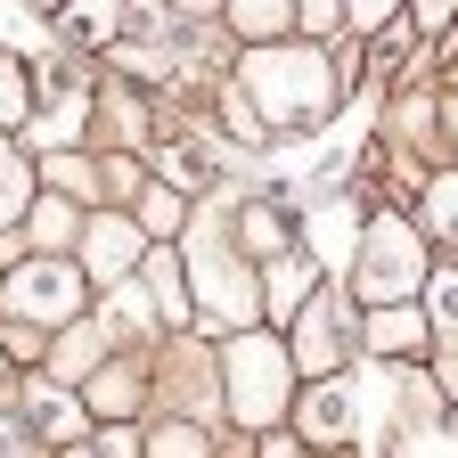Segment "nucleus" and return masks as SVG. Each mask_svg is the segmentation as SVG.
I'll return each mask as SVG.
<instances>
[{
  "instance_id": "nucleus-1",
  "label": "nucleus",
  "mask_w": 458,
  "mask_h": 458,
  "mask_svg": "<svg viewBox=\"0 0 458 458\" xmlns=\"http://www.w3.org/2000/svg\"><path fill=\"white\" fill-rule=\"evenodd\" d=\"M246 98L262 106L270 131H319L335 106V57L327 41H262L246 49Z\"/></svg>"
},
{
  "instance_id": "nucleus-2",
  "label": "nucleus",
  "mask_w": 458,
  "mask_h": 458,
  "mask_svg": "<svg viewBox=\"0 0 458 458\" xmlns=\"http://www.w3.org/2000/svg\"><path fill=\"white\" fill-rule=\"evenodd\" d=\"M286 393H295V352H286V335L270 327H238L229 335V360H221V401L229 418L246 434H270L286 418Z\"/></svg>"
},
{
  "instance_id": "nucleus-3",
  "label": "nucleus",
  "mask_w": 458,
  "mask_h": 458,
  "mask_svg": "<svg viewBox=\"0 0 458 458\" xmlns=\"http://www.w3.org/2000/svg\"><path fill=\"white\" fill-rule=\"evenodd\" d=\"M426 278H434L426 229L401 221V213H377V221L360 229V246H352V303H369V311H377V303H418Z\"/></svg>"
},
{
  "instance_id": "nucleus-4",
  "label": "nucleus",
  "mask_w": 458,
  "mask_h": 458,
  "mask_svg": "<svg viewBox=\"0 0 458 458\" xmlns=\"http://www.w3.org/2000/svg\"><path fill=\"white\" fill-rule=\"evenodd\" d=\"M189 270H197V295H205V311H197L205 335H238V327L262 319V270H246L238 246H229L213 221H197V238H189Z\"/></svg>"
},
{
  "instance_id": "nucleus-5",
  "label": "nucleus",
  "mask_w": 458,
  "mask_h": 458,
  "mask_svg": "<svg viewBox=\"0 0 458 458\" xmlns=\"http://www.w3.org/2000/svg\"><path fill=\"white\" fill-rule=\"evenodd\" d=\"M82 270L74 262H57V254H33V262H17L9 270V319L17 327H74V311H82Z\"/></svg>"
},
{
  "instance_id": "nucleus-6",
  "label": "nucleus",
  "mask_w": 458,
  "mask_h": 458,
  "mask_svg": "<svg viewBox=\"0 0 458 458\" xmlns=\"http://www.w3.org/2000/svg\"><path fill=\"white\" fill-rule=\"evenodd\" d=\"M352 344H360V319H352V286H319V295L303 303V319L286 327V352H295L303 377H327L335 360H352Z\"/></svg>"
},
{
  "instance_id": "nucleus-7",
  "label": "nucleus",
  "mask_w": 458,
  "mask_h": 458,
  "mask_svg": "<svg viewBox=\"0 0 458 458\" xmlns=\"http://www.w3.org/2000/svg\"><path fill=\"white\" fill-rule=\"evenodd\" d=\"M311 295H319V254H311V246H286V254L262 262V319H270L278 335L303 319Z\"/></svg>"
},
{
  "instance_id": "nucleus-8",
  "label": "nucleus",
  "mask_w": 458,
  "mask_h": 458,
  "mask_svg": "<svg viewBox=\"0 0 458 458\" xmlns=\"http://www.w3.org/2000/svg\"><path fill=\"white\" fill-rule=\"evenodd\" d=\"M17 410H25V426H33V442H49V450H74V442L90 434V410H82L57 377H25V385H17Z\"/></svg>"
},
{
  "instance_id": "nucleus-9",
  "label": "nucleus",
  "mask_w": 458,
  "mask_h": 458,
  "mask_svg": "<svg viewBox=\"0 0 458 458\" xmlns=\"http://www.w3.org/2000/svg\"><path fill=\"white\" fill-rule=\"evenodd\" d=\"M140 262H148V229L123 221V213H90V229H82V270L106 278V286H123V270H140Z\"/></svg>"
},
{
  "instance_id": "nucleus-10",
  "label": "nucleus",
  "mask_w": 458,
  "mask_h": 458,
  "mask_svg": "<svg viewBox=\"0 0 458 458\" xmlns=\"http://www.w3.org/2000/svg\"><path fill=\"white\" fill-rule=\"evenodd\" d=\"M41 90H49V106L33 114V140L41 148H57V140H74V123H82V66H74V57H41V74H33Z\"/></svg>"
},
{
  "instance_id": "nucleus-11",
  "label": "nucleus",
  "mask_w": 458,
  "mask_h": 458,
  "mask_svg": "<svg viewBox=\"0 0 458 458\" xmlns=\"http://www.w3.org/2000/svg\"><path fill=\"white\" fill-rule=\"evenodd\" d=\"M295 434H303L311 450H335V442H352V434H360V410H352V393H344L335 377H319V385L303 393V410H295Z\"/></svg>"
},
{
  "instance_id": "nucleus-12",
  "label": "nucleus",
  "mask_w": 458,
  "mask_h": 458,
  "mask_svg": "<svg viewBox=\"0 0 458 458\" xmlns=\"http://www.w3.org/2000/svg\"><path fill=\"white\" fill-rule=\"evenodd\" d=\"M426 335H434L426 303H377L360 319V344H369V352H426Z\"/></svg>"
},
{
  "instance_id": "nucleus-13",
  "label": "nucleus",
  "mask_w": 458,
  "mask_h": 458,
  "mask_svg": "<svg viewBox=\"0 0 458 458\" xmlns=\"http://www.w3.org/2000/svg\"><path fill=\"white\" fill-rule=\"evenodd\" d=\"M303 229H311L303 246H311L319 262H335V254H352V246H360V229H369V221H360V205H352V197H319V205L303 213Z\"/></svg>"
},
{
  "instance_id": "nucleus-14",
  "label": "nucleus",
  "mask_w": 458,
  "mask_h": 458,
  "mask_svg": "<svg viewBox=\"0 0 458 458\" xmlns=\"http://www.w3.org/2000/svg\"><path fill=\"white\" fill-rule=\"evenodd\" d=\"M156 172H164V189H205L213 181V148L205 140H189V131H164V148H156Z\"/></svg>"
},
{
  "instance_id": "nucleus-15",
  "label": "nucleus",
  "mask_w": 458,
  "mask_h": 458,
  "mask_svg": "<svg viewBox=\"0 0 458 458\" xmlns=\"http://www.w3.org/2000/svg\"><path fill=\"white\" fill-rule=\"evenodd\" d=\"M140 286H148L156 319H189V295H181V254H172V246H156V254L140 262Z\"/></svg>"
},
{
  "instance_id": "nucleus-16",
  "label": "nucleus",
  "mask_w": 458,
  "mask_h": 458,
  "mask_svg": "<svg viewBox=\"0 0 458 458\" xmlns=\"http://www.w3.org/2000/svg\"><path fill=\"white\" fill-rule=\"evenodd\" d=\"M66 41L114 49V41H123V0H66Z\"/></svg>"
},
{
  "instance_id": "nucleus-17",
  "label": "nucleus",
  "mask_w": 458,
  "mask_h": 458,
  "mask_svg": "<svg viewBox=\"0 0 458 458\" xmlns=\"http://www.w3.org/2000/svg\"><path fill=\"white\" fill-rule=\"evenodd\" d=\"M229 25L262 49V41H278V33H295V9H286V0H229Z\"/></svg>"
},
{
  "instance_id": "nucleus-18",
  "label": "nucleus",
  "mask_w": 458,
  "mask_h": 458,
  "mask_svg": "<svg viewBox=\"0 0 458 458\" xmlns=\"http://www.w3.org/2000/svg\"><path fill=\"white\" fill-rule=\"evenodd\" d=\"M426 238H442V246H458V164L450 172H434V181H426Z\"/></svg>"
},
{
  "instance_id": "nucleus-19",
  "label": "nucleus",
  "mask_w": 458,
  "mask_h": 458,
  "mask_svg": "<svg viewBox=\"0 0 458 458\" xmlns=\"http://www.w3.org/2000/svg\"><path fill=\"white\" fill-rule=\"evenodd\" d=\"M25 205H33V164H25L9 140H0V229H9Z\"/></svg>"
},
{
  "instance_id": "nucleus-20",
  "label": "nucleus",
  "mask_w": 458,
  "mask_h": 458,
  "mask_svg": "<svg viewBox=\"0 0 458 458\" xmlns=\"http://www.w3.org/2000/svg\"><path fill=\"white\" fill-rule=\"evenodd\" d=\"M426 319H434V335L458 344V262H442V270L426 278Z\"/></svg>"
},
{
  "instance_id": "nucleus-21",
  "label": "nucleus",
  "mask_w": 458,
  "mask_h": 458,
  "mask_svg": "<svg viewBox=\"0 0 458 458\" xmlns=\"http://www.w3.org/2000/svg\"><path fill=\"white\" fill-rule=\"evenodd\" d=\"M181 221H189V197L181 189H140V229H148V238H172Z\"/></svg>"
},
{
  "instance_id": "nucleus-22",
  "label": "nucleus",
  "mask_w": 458,
  "mask_h": 458,
  "mask_svg": "<svg viewBox=\"0 0 458 458\" xmlns=\"http://www.w3.org/2000/svg\"><path fill=\"white\" fill-rule=\"evenodd\" d=\"M66 238H74V205L66 197H41L33 205V246L49 254V246H66Z\"/></svg>"
},
{
  "instance_id": "nucleus-23",
  "label": "nucleus",
  "mask_w": 458,
  "mask_h": 458,
  "mask_svg": "<svg viewBox=\"0 0 458 458\" xmlns=\"http://www.w3.org/2000/svg\"><path fill=\"white\" fill-rule=\"evenodd\" d=\"M0 123H33V82L17 74V57H0Z\"/></svg>"
},
{
  "instance_id": "nucleus-24",
  "label": "nucleus",
  "mask_w": 458,
  "mask_h": 458,
  "mask_svg": "<svg viewBox=\"0 0 458 458\" xmlns=\"http://www.w3.org/2000/svg\"><path fill=\"white\" fill-rule=\"evenodd\" d=\"M221 123H229V140H262L270 123H262V106L246 98V82L238 90H221Z\"/></svg>"
},
{
  "instance_id": "nucleus-25",
  "label": "nucleus",
  "mask_w": 458,
  "mask_h": 458,
  "mask_svg": "<svg viewBox=\"0 0 458 458\" xmlns=\"http://www.w3.org/2000/svg\"><path fill=\"white\" fill-rule=\"evenodd\" d=\"M131 401H140V377L131 369H98L90 377V410H131Z\"/></svg>"
},
{
  "instance_id": "nucleus-26",
  "label": "nucleus",
  "mask_w": 458,
  "mask_h": 458,
  "mask_svg": "<svg viewBox=\"0 0 458 458\" xmlns=\"http://www.w3.org/2000/svg\"><path fill=\"white\" fill-rule=\"evenodd\" d=\"M148 458H205V434L197 426H156L148 434Z\"/></svg>"
},
{
  "instance_id": "nucleus-27",
  "label": "nucleus",
  "mask_w": 458,
  "mask_h": 458,
  "mask_svg": "<svg viewBox=\"0 0 458 458\" xmlns=\"http://www.w3.org/2000/svg\"><path fill=\"white\" fill-rule=\"evenodd\" d=\"M41 33H33V9L25 0H0V49H33Z\"/></svg>"
},
{
  "instance_id": "nucleus-28",
  "label": "nucleus",
  "mask_w": 458,
  "mask_h": 458,
  "mask_svg": "<svg viewBox=\"0 0 458 458\" xmlns=\"http://www.w3.org/2000/svg\"><path fill=\"white\" fill-rule=\"evenodd\" d=\"M49 189L82 197V189H90V164H82V156H49Z\"/></svg>"
},
{
  "instance_id": "nucleus-29",
  "label": "nucleus",
  "mask_w": 458,
  "mask_h": 458,
  "mask_svg": "<svg viewBox=\"0 0 458 458\" xmlns=\"http://www.w3.org/2000/svg\"><path fill=\"white\" fill-rule=\"evenodd\" d=\"M401 9V0H344V17H352V33H369V25H385Z\"/></svg>"
},
{
  "instance_id": "nucleus-30",
  "label": "nucleus",
  "mask_w": 458,
  "mask_h": 458,
  "mask_svg": "<svg viewBox=\"0 0 458 458\" xmlns=\"http://www.w3.org/2000/svg\"><path fill=\"white\" fill-rule=\"evenodd\" d=\"M410 9H418V33H434V25H450L458 0H410Z\"/></svg>"
},
{
  "instance_id": "nucleus-31",
  "label": "nucleus",
  "mask_w": 458,
  "mask_h": 458,
  "mask_svg": "<svg viewBox=\"0 0 458 458\" xmlns=\"http://www.w3.org/2000/svg\"><path fill=\"white\" fill-rule=\"evenodd\" d=\"M303 450H311L303 434H262V458H303Z\"/></svg>"
},
{
  "instance_id": "nucleus-32",
  "label": "nucleus",
  "mask_w": 458,
  "mask_h": 458,
  "mask_svg": "<svg viewBox=\"0 0 458 458\" xmlns=\"http://www.w3.org/2000/svg\"><path fill=\"white\" fill-rule=\"evenodd\" d=\"M106 458H148V450H140V434H131V426H114V434H106Z\"/></svg>"
},
{
  "instance_id": "nucleus-33",
  "label": "nucleus",
  "mask_w": 458,
  "mask_h": 458,
  "mask_svg": "<svg viewBox=\"0 0 458 458\" xmlns=\"http://www.w3.org/2000/svg\"><path fill=\"white\" fill-rule=\"evenodd\" d=\"M335 9H344V0H303V17H311V33H327V25H335Z\"/></svg>"
},
{
  "instance_id": "nucleus-34",
  "label": "nucleus",
  "mask_w": 458,
  "mask_h": 458,
  "mask_svg": "<svg viewBox=\"0 0 458 458\" xmlns=\"http://www.w3.org/2000/svg\"><path fill=\"white\" fill-rule=\"evenodd\" d=\"M172 9H189V17H205V9H221V0H172Z\"/></svg>"
},
{
  "instance_id": "nucleus-35",
  "label": "nucleus",
  "mask_w": 458,
  "mask_h": 458,
  "mask_svg": "<svg viewBox=\"0 0 458 458\" xmlns=\"http://www.w3.org/2000/svg\"><path fill=\"white\" fill-rule=\"evenodd\" d=\"M442 114H450V140H458V98H450V106H442Z\"/></svg>"
},
{
  "instance_id": "nucleus-36",
  "label": "nucleus",
  "mask_w": 458,
  "mask_h": 458,
  "mask_svg": "<svg viewBox=\"0 0 458 458\" xmlns=\"http://www.w3.org/2000/svg\"><path fill=\"white\" fill-rule=\"evenodd\" d=\"M57 458H90V450H82V442H74V450H57Z\"/></svg>"
},
{
  "instance_id": "nucleus-37",
  "label": "nucleus",
  "mask_w": 458,
  "mask_h": 458,
  "mask_svg": "<svg viewBox=\"0 0 458 458\" xmlns=\"http://www.w3.org/2000/svg\"><path fill=\"white\" fill-rule=\"evenodd\" d=\"M33 9H66V0H33Z\"/></svg>"
}]
</instances>
